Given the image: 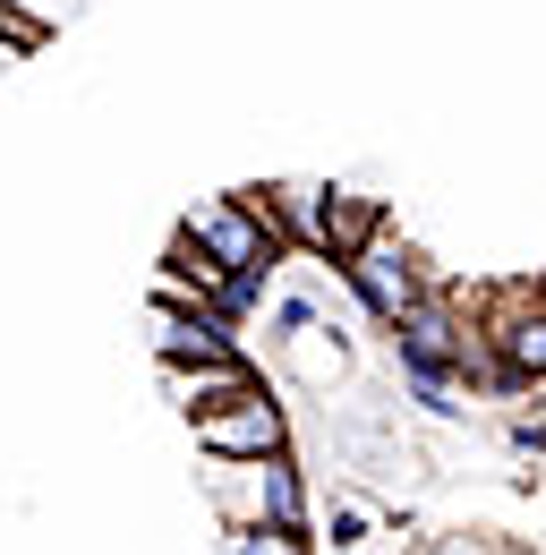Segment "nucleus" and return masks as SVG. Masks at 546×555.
Returning <instances> with one entry per match:
<instances>
[{"label":"nucleus","instance_id":"obj_1","mask_svg":"<svg viewBox=\"0 0 546 555\" xmlns=\"http://www.w3.org/2000/svg\"><path fill=\"white\" fill-rule=\"evenodd\" d=\"M180 240L205 248L213 266H231V274H273V266L290 257V240H282V222H273V206H265V189L205 197V206L180 222Z\"/></svg>","mask_w":546,"mask_h":555},{"label":"nucleus","instance_id":"obj_2","mask_svg":"<svg viewBox=\"0 0 546 555\" xmlns=\"http://www.w3.org/2000/svg\"><path fill=\"white\" fill-rule=\"evenodd\" d=\"M205 495H213L222 530H231V521H308V487L290 470V444H282V453H248V462H213V470H205Z\"/></svg>","mask_w":546,"mask_h":555},{"label":"nucleus","instance_id":"obj_3","mask_svg":"<svg viewBox=\"0 0 546 555\" xmlns=\"http://www.w3.org/2000/svg\"><path fill=\"white\" fill-rule=\"evenodd\" d=\"M188 427H197L205 462H248V453H282L290 444V418H282V402H273L265 385H239L231 402L188 411Z\"/></svg>","mask_w":546,"mask_h":555},{"label":"nucleus","instance_id":"obj_4","mask_svg":"<svg viewBox=\"0 0 546 555\" xmlns=\"http://www.w3.org/2000/svg\"><path fill=\"white\" fill-rule=\"evenodd\" d=\"M334 266L350 274L359 308H367L376 325H385V317H402L410 299H427V274H418V257H410V248L393 240V231H385V222H376V231H367L350 257H334Z\"/></svg>","mask_w":546,"mask_h":555},{"label":"nucleus","instance_id":"obj_5","mask_svg":"<svg viewBox=\"0 0 546 555\" xmlns=\"http://www.w3.org/2000/svg\"><path fill=\"white\" fill-rule=\"evenodd\" d=\"M486 350L504 367V385H538L546 376V291H495L486 308Z\"/></svg>","mask_w":546,"mask_h":555},{"label":"nucleus","instance_id":"obj_6","mask_svg":"<svg viewBox=\"0 0 546 555\" xmlns=\"http://www.w3.org/2000/svg\"><path fill=\"white\" fill-rule=\"evenodd\" d=\"M231 317H213L205 299H180V291H162V308H154V359L162 367H188V359H231Z\"/></svg>","mask_w":546,"mask_h":555},{"label":"nucleus","instance_id":"obj_7","mask_svg":"<svg viewBox=\"0 0 546 555\" xmlns=\"http://www.w3.org/2000/svg\"><path fill=\"white\" fill-rule=\"evenodd\" d=\"M162 385H171V402H180V411H213V402H231L239 385H257V367L231 350V359H188V367H162Z\"/></svg>","mask_w":546,"mask_h":555},{"label":"nucleus","instance_id":"obj_8","mask_svg":"<svg viewBox=\"0 0 546 555\" xmlns=\"http://www.w3.org/2000/svg\"><path fill=\"white\" fill-rule=\"evenodd\" d=\"M376 222H385V214L367 206V197H334V189H325V248H316V257H350Z\"/></svg>","mask_w":546,"mask_h":555},{"label":"nucleus","instance_id":"obj_9","mask_svg":"<svg viewBox=\"0 0 546 555\" xmlns=\"http://www.w3.org/2000/svg\"><path fill=\"white\" fill-rule=\"evenodd\" d=\"M61 17H68V0H0V35L17 52H35L43 35H61Z\"/></svg>","mask_w":546,"mask_h":555},{"label":"nucleus","instance_id":"obj_10","mask_svg":"<svg viewBox=\"0 0 546 555\" xmlns=\"http://www.w3.org/2000/svg\"><path fill=\"white\" fill-rule=\"evenodd\" d=\"M222 555H308V521H231Z\"/></svg>","mask_w":546,"mask_h":555},{"label":"nucleus","instance_id":"obj_11","mask_svg":"<svg viewBox=\"0 0 546 555\" xmlns=\"http://www.w3.org/2000/svg\"><path fill=\"white\" fill-rule=\"evenodd\" d=\"M273 334H282V343H308V334H316V299H308V291L273 299Z\"/></svg>","mask_w":546,"mask_h":555},{"label":"nucleus","instance_id":"obj_12","mask_svg":"<svg viewBox=\"0 0 546 555\" xmlns=\"http://www.w3.org/2000/svg\"><path fill=\"white\" fill-rule=\"evenodd\" d=\"M367 530H376V521H367V513H359V504H341V513H334V547H359V539H367Z\"/></svg>","mask_w":546,"mask_h":555},{"label":"nucleus","instance_id":"obj_13","mask_svg":"<svg viewBox=\"0 0 546 555\" xmlns=\"http://www.w3.org/2000/svg\"><path fill=\"white\" fill-rule=\"evenodd\" d=\"M9 61H17V43H9V35H0V69H9Z\"/></svg>","mask_w":546,"mask_h":555},{"label":"nucleus","instance_id":"obj_14","mask_svg":"<svg viewBox=\"0 0 546 555\" xmlns=\"http://www.w3.org/2000/svg\"><path fill=\"white\" fill-rule=\"evenodd\" d=\"M341 555H359V547H341Z\"/></svg>","mask_w":546,"mask_h":555}]
</instances>
